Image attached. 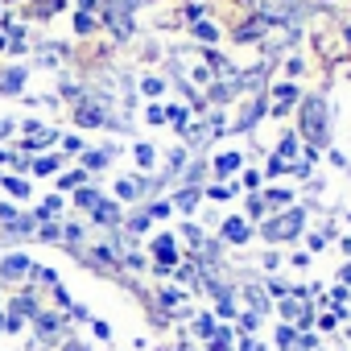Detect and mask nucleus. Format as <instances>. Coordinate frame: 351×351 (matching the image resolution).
<instances>
[{"label": "nucleus", "mask_w": 351, "mask_h": 351, "mask_svg": "<svg viewBox=\"0 0 351 351\" xmlns=\"http://www.w3.org/2000/svg\"><path fill=\"white\" fill-rule=\"evenodd\" d=\"M318 128H322V104L310 99L306 104V132H310V141H318Z\"/></svg>", "instance_id": "obj_1"}]
</instances>
